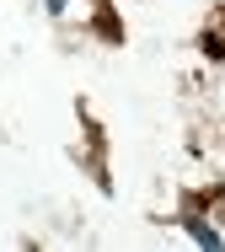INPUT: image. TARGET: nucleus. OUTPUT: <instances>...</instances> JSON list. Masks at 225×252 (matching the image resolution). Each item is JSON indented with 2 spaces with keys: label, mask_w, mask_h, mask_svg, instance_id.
I'll return each instance as SVG.
<instances>
[{
  "label": "nucleus",
  "mask_w": 225,
  "mask_h": 252,
  "mask_svg": "<svg viewBox=\"0 0 225 252\" xmlns=\"http://www.w3.org/2000/svg\"><path fill=\"white\" fill-rule=\"evenodd\" d=\"M188 236H193V242H204V247H220V236H215L209 225H198V220H188Z\"/></svg>",
  "instance_id": "obj_1"
}]
</instances>
